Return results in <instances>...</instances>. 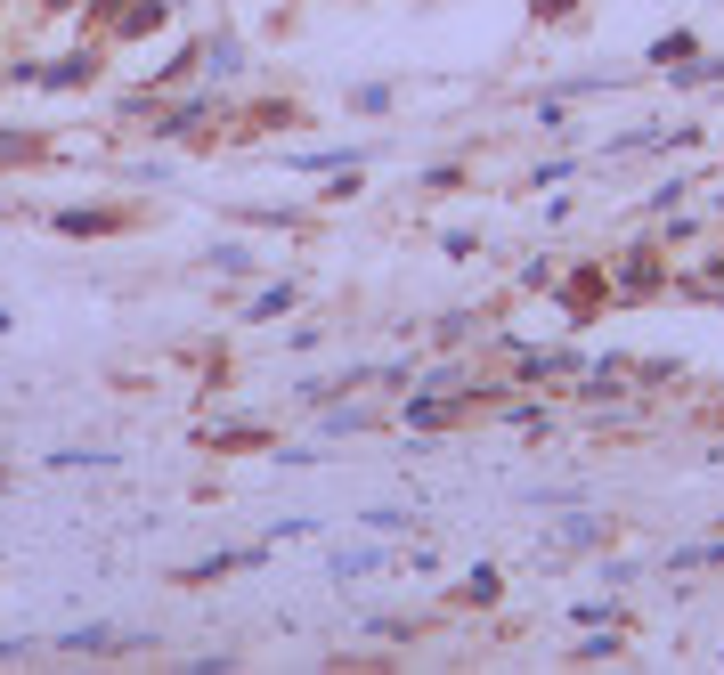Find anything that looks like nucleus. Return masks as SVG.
Masks as SVG:
<instances>
[{
	"label": "nucleus",
	"mask_w": 724,
	"mask_h": 675,
	"mask_svg": "<svg viewBox=\"0 0 724 675\" xmlns=\"http://www.w3.org/2000/svg\"><path fill=\"white\" fill-rule=\"evenodd\" d=\"M350 106H358V114H391V82H358Z\"/></svg>",
	"instance_id": "2"
},
{
	"label": "nucleus",
	"mask_w": 724,
	"mask_h": 675,
	"mask_svg": "<svg viewBox=\"0 0 724 675\" xmlns=\"http://www.w3.org/2000/svg\"><path fill=\"white\" fill-rule=\"evenodd\" d=\"M204 66H212V74H236V66H245V49H236V41H228V33H220V41H212V49H204Z\"/></svg>",
	"instance_id": "3"
},
{
	"label": "nucleus",
	"mask_w": 724,
	"mask_h": 675,
	"mask_svg": "<svg viewBox=\"0 0 724 675\" xmlns=\"http://www.w3.org/2000/svg\"><path fill=\"white\" fill-rule=\"evenodd\" d=\"M293 301H301L293 285H269L261 301H245V318H285V310H293Z\"/></svg>",
	"instance_id": "1"
},
{
	"label": "nucleus",
	"mask_w": 724,
	"mask_h": 675,
	"mask_svg": "<svg viewBox=\"0 0 724 675\" xmlns=\"http://www.w3.org/2000/svg\"><path fill=\"white\" fill-rule=\"evenodd\" d=\"M708 562H724V537H708V545H684V554H676V570H708Z\"/></svg>",
	"instance_id": "4"
}]
</instances>
